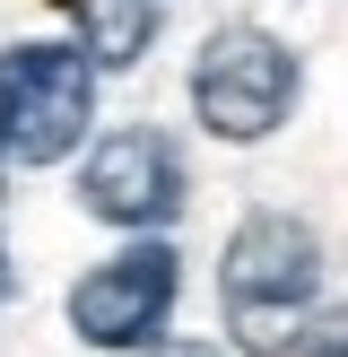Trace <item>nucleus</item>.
I'll return each mask as SVG.
<instances>
[{"mask_svg": "<svg viewBox=\"0 0 348 357\" xmlns=\"http://www.w3.org/2000/svg\"><path fill=\"white\" fill-rule=\"evenodd\" d=\"M313 288H322V244L305 218L287 209H253V218L226 236L218 261V305L244 357H287L313 323Z\"/></svg>", "mask_w": 348, "mask_h": 357, "instance_id": "obj_1", "label": "nucleus"}, {"mask_svg": "<svg viewBox=\"0 0 348 357\" xmlns=\"http://www.w3.org/2000/svg\"><path fill=\"white\" fill-rule=\"evenodd\" d=\"M87 44H0V166H61L96 131Z\"/></svg>", "mask_w": 348, "mask_h": 357, "instance_id": "obj_2", "label": "nucleus"}, {"mask_svg": "<svg viewBox=\"0 0 348 357\" xmlns=\"http://www.w3.org/2000/svg\"><path fill=\"white\" fill-rule=\"evenodd\" d=\"M296 87H305V61L270 26H218L191 61V114H200L209 139L253 149L296 114Z\"/></svg>", "mask_w": 348, "mask_h": 357, "instance_id": "obj_3", "label": "nucleus"}, {"mask_svg": "<svg viewBox=\"0 0 348 357\" xmlns=\"http://www.w3.org/2000/svg\"><path fill=\"white\" fill-rule=\"evenodd\" d=\"M174 296H183V253L139 236L70 288V331L87 349H148V340H166Z\"/></svg>", "mask_w": 348, "mask_h": 357, "instance_id": "obj_4", "label": "nucleus"}, {"mask_svg": "<svg viewBox=\"0 0 348 357\" xmlns=\"http://www.w3.org/2000/svg\"><path fill=\"white\" fill-rule=\"evenodd\" d=\"M191 201V174H183V149L148 122L131 131H104L96 149L79 157V209L104 227H131V236H157L174 227V209Z\"/></svg>", "mask_w": 348, "mask_h": 357, "instance_id": "obj_5", "label": "nucleus"}, {"mask_svg": "<svg viewBox=\"0 0 348 357\" xmlns=\"http://www.w3.org/2000/svg\"><path fill=\"white\" fill-rule=\"evenodd\" d=\"M70 17H79V44L96 70H131L166 26V0H70Z\"/></svg>", "mask_w": 348, "mask_h": 357, "instance_id": "obj_6", "label": "nucleus"}, {"mask_svg": "<svg viewBox=\"0 0 348 357\" xmlns=\"http://www.w3.org/2000/svg\"><path fill=\"white\" fill-rule=\"evenodd\" d=\"M287 357H348V305L313 314V323H305V340H296Z\"/></svg>", "mask_w": 348, "mask_h": 357, "instance_id": "obj_7", "label": "nucleus"}, {"mask_svg": "<svg viewBox=\"0 0 348 357\" xmlns=\"http://www.w3.org/2000/svg\"><path fill=\"white\" fill-rule=\"evenodd\" d=\"M157 357H226V349H191V340H166Z\"/></svg>", "mask_w": 348, "mask_h": 357, "instance_id": "obj_8", "label": "nucleus"}, {"mask_svg": "<svg viewBox=\"0 0 348 357\" xmlns=\"http://www.w3.org/2000/svg\"><path fill=\"white\" fill-rule=\"evenodd\" d=\"M0 183H9V166H0Z\"/></svg>", "mask_w": 348, "mask_h": 357, "instance_id": "obj_9", "label": "nucleus"}]
</instances>
